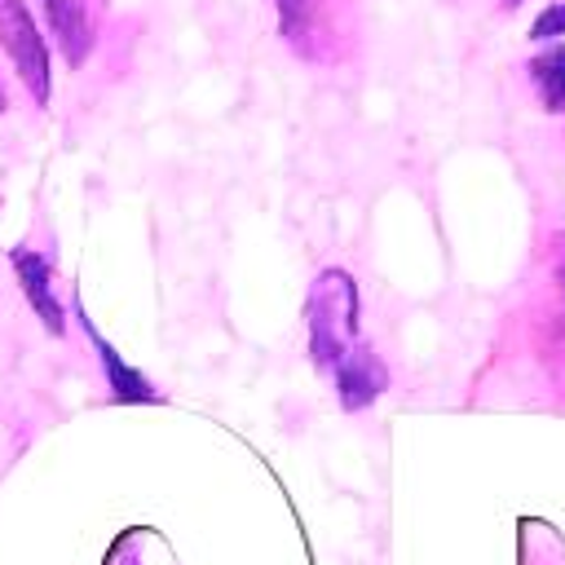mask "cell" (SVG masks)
<instances>
[{
    "label": "cell",
    "mask_w": 565,
    "mask_h": 565,
    "mask_svg": "<svg viewBox=\"0 0 565 565\" xmlns=\"http://www.w3.org/2000/svg\"><path fill=\"white\" fill-rule=\"evenodd\" d=\"M106 4L110 0H40L44 22L53 31V44H57V53H62V62L71 71H79L93 57L97 35H102Z\"/></svg>",
    "instance_id": "cell-5"
},
{
    "label": "cell",
    "mask_w": 565,
    "mask_h": 565,
    "mask_svg": "<svg viewBox=\"0 0 565 565\" xmlns=\"http://www.w3.org/2000/svg\"><path fill=\"white\" fill-rule=\"evenodd\" d=\"M9 265L18 278V291L26 296L31 313L40 318V327L49 335H66V305L57 296V256L31 247V243H13L9 247Z\"/></svg>",
    "instance_id": "cell-3"
},
{
    "label": "cell",
    "mask_w": 565,
    "mask_h": 565,
    "mask_svg": "<svg viewBox=\"0 0 565 565\" xmlns=\"http://www.w3.org/2000/svg\"><path fill=\"white\" fill-rule=\"evenodd\" d=\"M521 4H525V0H503V9H508V13H512V9H521Z\"/></svg>",
    "instance_id": "cell-10"
},
{
    "label": "cell",
    "mask_w": 565,
    "mask_h": 565,
    "mask_svg": "<svg viewBox=\"0 0 565 565\" xmlns=\"http://www.w3.org/2000/svg\"><path fill=\"white\" fill-rule=\"evenodd\" d=\"M305 327H309V358L318 371H335V362L358 349L362 335V296H358V278L340 265L318 269V278L309 282L305 296Z\"/></svg>",
    "instance_id": "cell-1"
},
{
    "label": "cell",
    "mask_w": 565,
    "mask_h": 565,
    "mask_svg": "<svg viewBox=\"0 0 565 565\" xmlns=\"http://www.w3.org/2000/svg\"><path fill=\"white\" fill-rule=\"evenodd\" d=\"M274 13H278V35L282 44L305 57V62H331V13L322 0H274Z\"/></svg>",
    "instance_id": "cell-7"
},
{
    "label": "cell",
    "mask_w": 565,
    "mask_h": 565,
    "mask_svg": "<svg viewBox=\"0 0 565 565\" xmlns=\"http://www.w3.org/2000/svg\"><path fill=\"white\" fill-rule=\"evenodd\" d=\"M0 110H9V93H4V84H0Z\"/></svg>",
    "instance_id": "cell-11"
},
{
    "label": "cell",
    "mask_w": 565,
    "mask_h": 565,
    "mask_svg": "<svg viewBox=\"0 0 565 565\" xmlns=\"http://www.w3.org/2000/svg\"><path fill=\"white\" fill-rule=\"evenodd\" d=\"M71 313H75V322H79V331H84V340H88V349L97 353V366H102V375H106V388H110V402H119V406H159L163 402V393L132 366V362H124V353L97 331V322L84 313V300L79 296H71Z\"/></svg>",
    "instance_id": "cell-4"
},
{
    "label": "cell",
    "mask_w": 565,
    "mask_h": 565,
    "mask_svg": "<svg viewBox=\"0 0 565 565\" xmlns=\"http://www.w3.org/2000/svg\"><path fill=\"white\" fill-rule=\"evenodd\" d=\"M0 49L18 75V84L26 88V97L35 106H49L53 97V53L49 40L35 26V13L26 9V0H0Z\"/></svg>",
    "instance_id": "cell-2"
},
{
    "label": "cell",
    "mask_w": 565,
    "mask_h": 565,
    "mask_svg": "<svg viewBox=\"0 0 565 565\" xmlns=\"http://www.w3.org/2000/svg\"><path fill=\"white\" fill-rule=\"evenodd\" d=\"M530 40L534 44H556L565 40V0H547L543 13L530 22Z\"/></svg>",
    "instance_id": "cell-9"
},
{
    "label": "cell",
    "mask_w": 565,
    "mask_h": 565,
    "mask_svg": "<svg viewBox=\"0 0 565 565\" xmlns=\"http://www.w3.org/2000/svg\"><path fill=\"white\" fill-rule=\"evenodd\" d=\"M128 565H137V561H128Z\"/></svg>",
    "instance_id": "cell-12"
},
{
    "label": "cell",
    "mask_w": 565,
    "mask_h": 565,
    "mask_svg": "<svg viewBox=\"0 0 565 565\" xmlns=\"http://www.w3.org/2000/svg\"><path fill=\"white\" fill-rule=\"evenodd\" d=\"M525 75L534 84V97L547 115H565V40L556 44H543L530 62H525Z\"/></svg>",
    "instance_id": "cell-8"
},
{
    "label": "cell",
    "mask_w": 565,
    "mask_h": 565,
    "mask_svg": "<svg viewBox=\"0 0 565 565\" xmlns=\"http://www.w3.org/2000/svg\"><path fill=\"white\" fill-rule=\"evenodd\" d=\"M331 384H335V402H340V411L358 415V411L375 406L380 393L388 388V366H384V358L362 340L358 349H349V353L335 362Z\"/></svg>",
    "instance_id": "cell-6"
}]
</instances>
